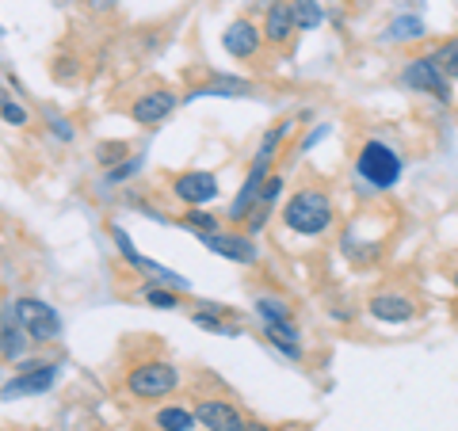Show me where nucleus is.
Instances as JSON below:
<instances>
[{
  "instance_id": "9b49d317",
  "label": "nucleus",
  "mask_w": 458,
  "mask_h": 431,
  "mask_svg": "<svg viewBox=\"0 0 458 431\" xmlns=\"http://www.w3.org/2000/svg\"><path fill=\"white\" fill-rule=\"evenodd\" d=\"M176 111V96H172L168 89H153V92H141L134 99L131 107V119L138 126H149V131H157L161 123H168V114Z\"/></svg>"
},
{
  "instance_id": "4be33fe9",
  "label": "nucleus",
  "mask_w": 458,
  "mask_h": 431,
  "mask_svg": "<svg viewBox=\"0 0 458 431\" xmlns=\"http://www.w3.org/2000/svg\"><path fill=\"white\" fill-rule=\"evenodd\" d=\"M153 424L161 427V431H191L195 427V412L168 405V409H161V412L153 416Z\"/></svg>"
},
{
  "instance_id": "dca6fc26",
  "label": "nucleus",
  "mask_w": 458,
  "mask_h": 431,
  "mask_svg": "<svg viewBox=\"0 0 458 431\" xmlns=\"http://www.w3.org/2000/svg\"><path fill=\"white\" fill-rule=\"evenodd\" d=\"M203 96H225V99H241V96H252V84L241 80V77H225V73H214L207 84H195L188 92V99H203Z\"/></svg>"
},
{
  "instance_id": "cd10ccee",
  "label": "nucleus",
  "mask_w": 458,
  "mask_h": 431,
  "mask_svg": "<svg viewBox=\"0 0 458 431\" xmlns=\"http://www.w3.org/2000/svg\"><path fill=\"white\" fill-rule=\"evenodd\" d=\"M279 195H283V176H279V172H271L267 183H264V191H260V207H276Z\"/></svg>"
},
{
  "instance_id": "393cba45",
  "label": "nucleus",
  "mask_w": 458,
  "mask_h": 431,
  "mask_svg": "<svg viewBox=\"0 0 458 431\" xmlns=\"http://www.w3.org/2000/svg\"><path fill=\"white\" fill-rule=\"evenodd\" d=\"M420 35H424V23H420L417 16H401V20H394V27H390V38H397V42L420 38Z\"/></svg>"
},
{
  "instance_id": "20e7f679",
  "label": "nucleus",
  "mask_w": 458,
  "mask_h": 431,
  "mask_svg": "<svg viewBox=\"0 0 458 431\" xmlns=\"http://www.w3.org/2000/svg\"><path fill=\"white\" fill-rule=\"evenodd\" d=\"M401 84H405V89H412V92H424V96L439 99V104H451V99H454L447 73H443V69H439L428 54L409 57V62L401 65Z\"/></svg>"
},
{
  "instance_id": "c756f323",
  "label": "nucleus",
  "mask_w": 458,
  "mask_h": 431,
  "mask_svg": "<svg viewBox=\"0 0 458 431\" xmlns=\"http://www.w3.org/2000/svg\"><path fill=\"white\" fill-rule=\"evenodd\" d=\"M50 131H54L57 138H62V141H73V126H69V123L62 119V114H50Z\"/></svg>"
},
{
  "instance_id": "0eeeda50",
  "label": "nucleus",
  "mask_w": 458,
  "mask_h": 431,
  "mask_svg": "<svg viewBox=\"0 0 458 431\" xmlns=\"http://www.w3.org/2000/svg\"><path fill=\"white\" fill-rule=\"evenodd\" d=\"M57 375H62V367L57 363H42V359H35V363H23L20 375L12 378L4 390H0V397L12 401V397H35V393H47L50 385L57 382Z\"/></svg>"
},
{
  "instance_id": "aec40b11",
  "label": "nucleus",
  "mask_w": 458,
  "mask_h": 431,
  "mask_svg": "<svg viewBox=\"0 0 458 431\" xmlns=\"http://www.w3.org/2000/svg\"><path fill=\"white\" fill-rule=\"evenodd\" d=\"M256 317H260V325L291 321V301H283L276 294H260V298H256Z\"/></svg>"
},
{
  "instance_id": "39448f33",
  "label": "nucleus",
  "mask_w": 458,
  "mask_h": 431,
  "mask_svg": "<svg viewBox=\"0 0 458 431\" xmlns=\"http://www.w3.org/2000/svg\"><path fill=\"white\" fill-rule=\"evenodd\" d=\"M111 241H114V249H119V256L126 264H131L134 271H146L149 275V283H161V286H172V291H180V294H188L191 291V283L183 279V275H176L172 267H161V264H153V260H146L134 244H131V233H126L123 225H111Z\"/></svg>"
},
{
  "instance_id": "b1692460",
  "label": "nucleus",
  "mask_w": 458,
  "mask_h": 431,
  "mask_svg": "<svg viewBox=\"0 0 458 431\" xmlns=\"http://www.w3.org/2000/svg\"><path fill=\"white\" fill-rule=\"evenodd\" d=\"M183 225L191 229V233L199 237V233H218V218H214V214H207L203 207H188V214H183Z\"/></svg>"
},
{
  "instance_id": "f8f14e48",
  "label": "nucleus",
  "mask_w": 458,
  "mask_h": 431,
  "mask_svg": "<svg viewBox=\"0 0 458 431\" xmlns=\"http://www.w3.org/2000/svg\"><path fill=\"white\" fill-rule=\"evenodd\" d=\"M260 42H264V31L252 20H233L225 27V35H222L225 54L237 57V62H249V57L260 54Z\"/></svg>"
},
{
  "instance_id": "a211bd4d",
  "label": "nucleus",
  "mask_w": 458,
  "mask_h": 431,
  "mask_svg": "<svg viewBox=\"0 0 458 431\" xmlns=\"http://www.w3.org/2000/svg\"><path fill=\"white\" fill-rule=\"evenodd\" d=\"M222 317H233L229 306H218V301H203V309L191 313V321L199 328H207V333H218V336H237V328H229Z\"/></svg>"
},
{
  "instance_id": "423d86ee",
  "label": "nucleus",
  "mask_w": 458,
  "mask_h": 431,
  "mask_svg": "<svg viewBox=\"0 0 458 431\" xmlns=\"http://www.w3.org/2000/svg\"><path fill=\"white\" fill-rule=\"evenodd\" d=\"M12 309H16L20 325L27 328V336H31L35 343H50L62 336V317H57V309L47 306V301L38 298H16L12 301Z\"/></svg>"
},
{
  "instance_id": "2f4dec72",
  "label": "nucleus",
  "mask_w": 458,
  "mask_h": 431,
  "mask_svg": "<svg viewBox=\"0 0 458 431\" xmlns=\"http://www.w3.org/2000/svg\"><path fill=\"white\" fill-rule=\"evenodd\" d=\"M99 161H104V165H119L123 161V146H104V149H99Z\"/></svg>"
},
{
  "instance_id": "bb28decb",
  "label": "nucleus",
  "mask_w": 458,
  "mask_h": 431,
  "mask_svg": "<svg viewBox=\"0 0 458 431\" xmlns=\"http://www.w3.org/2000/svg\"><path fill=\"white\" fill-rule=\"evenodd\" d=\"M0 119L8 126H27V111L16 104V99H4V104H0Z\"/></svg>"
},
{
  "instance_id": "6ab92c4d",
  "label": "nucleus",
  "mask_w": 458,
  "mask_h": 431,
  "mask_svg": "<svg viewBox=\"0 0 458 431\" xmlns=\"http://www.w3.org/2000/svg\"><path fill=\"white\" fill-rule=\"evenodd\" d=\"M291 4V20H294V31H318L325 23V8L321 0H286Z\"/></svg>"
},
{
  "instance_id": "f704fd0d",
  "label": "nucleus",
  "mask_w": 458,
  "mask_h": 431,
  "mask_svg": "<svg viewBox=\"0 0 458 431\" xmlns=\"http://www.w3.org/2000/svg\"><path fill=\"white\" fill-rule=\"evenodd\" d=\"M451 283H454V291H458V267H454V275H451Z\"/></svg>"
},
{
  "instance_id": "c85d7f7f",
  "label": "nucleus",
  "mask_w": 458,
  "mask_h": 431,
  "mask_svg": "<svg viewBox=\"0 0 458 431\" xmlns=\"http://www.w3.org/2000/svg\"><path fill=\"white\" fill-rule=\"evenodd\" d=\"M267 218H271V207H260V203H256V210H252L249 218H245V229H249V237H256V233H260V229L267 225Z\"/></svg>"
},
{
  "instance_id": "7ed1b4c3",
  "label": "nucleus",
  "mask_w": 458,
  "mask_h": 431,
  "mask_svg": "<svg viewBox=\"0 0 458 431\" xmlns=\"http://www.w3.org/2000/svg\"><path fill=\"white\" fill-rule=\"evenodd\" d=\"M176 385H180V370L168 359H146V363L131 367V375H126V393L138 401H161L168 393H176Z\"/></svg>"
},
{
  "instance_id": "2eb2a0df",
  "label": "nucleus",
  "mask_w": 458,
  "mask_h": 431,
  "mask_svg": "<svg viewBox=\"0 0 458 431\" xmlns=\"http://www.w3.org/2000/svg\"><path fill=\"white\" fill-rule=\"evenodd\" d=\"M264 42H271V46H286L294 35V20H291V4L286 0H276L267 12H264Z\"/></svg>"
},
{
  "instance_id": "f3484780",
  "label": "nucleus",
  "mask_w": 458,
  "mask_h": 431,
  "mask_svg": "<svg viewBox=\"0 0 458 431\" xmlns=\"http://www.w3.org/2000/svg\"><path fill=\"white\" fill-rule=\"evenodd\" d=\"M264 336H267V343H271V348H276L283 359H291V363H302V343H298V328H294V321L264 325Z\"/></svg>"
},
{
  "instance_id": "ddd939ff",
  "label": "nucleus",
  "mask_w": 458,
  "mask_h": 431,
  "mask_svg": "<svg viewBox=\"0 0 458 431\" xmlns=\"http://www.w3.org/2000/svg\"><path fill=\"white\" fill-rule=\"evenodd\" d=\"M195 420L203 424L207 431H241L245 416H241L229 401H218V397H203L195 405Z\"/></svg>"
},
{
  "instance_id": "7c9ffc66",
  "label": "nucleus",
  "mask_w": 458,
  "mask_h": 431,
  "mask_svg": "<svg viewBox=\"0 0 458 431\" xmlns=\"http://www.w3.org/2000/svg\"><path fill=\"white\" fill-rule=\"evenodd\" d=\"M325 134H328V123H321V126H313V131H310V138L302 141V146H298V153H306L310 146H318V141H321Z\"/></svg>"
},
{
  "instance_id": "9d476101",
  "label": "nucleus",
  "mask_w": 458,
  "mask_h": 431,
  "mask_svg": "<svg viewBox=\"0 0 458 431\" xmlns=\"http://www.w3.org/2000/svg\"><path fill=\"white\" fill-rule=\"evenodd\" d=\"M199 244H207L214 256H225V260L233 264H256L260 260V249L252 244L249 233H199Z\"/></svg>"
},
{
  "instance_id": "f03ea898",
  "label": "nucleus",
  "mask_w": 458,
  "mask_h": 431,
  "mask_svg": "<svg viewBox=\"0 0 458 431\" xmlns=\"http://www.w3.org/2000/svg\"><path fill=\"white\" fill-rule=\"evenodd\" d=\"M355 176H360L370 191H394L401 176H405V161L401 153L382 138H367L360 153H355Z\"/></svg>"
},
{
  "instance_id": "a878e982",
  "label": "nucleus",
  "mask_w": 458,
  "mask_h": 431,
  "mask_svg": "<svg viewBox=\"0 0 458 431\" xmlns=\"http://www.w3.org/2000/svg\"><path fill=\"white\" fill-rule=\"evenodd\" d=\"M138 168H141V156H126V161H119V165L107 172L104 183H126L131 176H138Z\"/></svg>"
},
{
  "instance_id": "f257e3e1",
  "label": "nucleus",
  "mask_w": 458,
  "mask_h": 431,
  "mask_svg": "<svg viewBox=\"0 0 458 431\" xmlns=\"http://www.w3.org/2000/svg\"><path fill=\"white\" fill-rule=\"evenodd\" d=\"M333 222H336V207H333V195L325 188L294 191L283 207V225L298 237H321L333 229Z\"/></svg>"
},
{
  "instance_id": "6e6552de",
  "label": "nucleus",
  "mask_w": 458,
  "mask_h": 431,
  "mask_svg": "<svg viewBox=\"0 0 458 431\" xmlns=\"http://www.w3.org/2000/svg\"><path fill=\"white\" fill-rule=\"evenodd\" d=\"M218 176L214 172H203V168H188L180 176H172V195L180 199L183 207H207L218 199Z\"/></svg>"
},
{
  "instance_id": "473e14b6",
  "label": "nucleus",
  "mask_w": 458,
  "mask_h": 431,
  "mask_svg": "<svg viewBox=\"0 0 458 431\" xmlns=\"http://www.w3.org/2000/svg\"><path fill=\"white\" fill-rule=\"evenodd\" d=\"M241 431H271V427L260 424V420H245V424H241Z\"/></svg>"
},
{
  "instance_id": "4468645a",
  "label": "nucleus",
  "mask_w": 458,
  "mask_h": 431,
  "mask_svg": "<svg viewBox=\"0 0 458 431\" xmlns=\"http://www.w3.org/2000/svg\"><path fill=\"white\" fill-rule=\"evenodd\" d=\"M27 328L20 325V317H16V309H4L0 313V359H8V363H20L23 359V351H27Z\"/></svg>"
},
{
  "instance_id": "c9c22d12",
  "label": "nucleus",
  "mask_w": 458,
  "mask_h": 431,
  "mask_svg": "<svg viewBox=\"0 0 458 431\" xmlns=\"http://www.w3.org/2000/svg\"><path fill=\"white\" fill-rule=\"evenodd\" d=\"M4 99H8V96H4V89H0V104H4Z\"/></svg>"
},
{
  "instance_id": "412c9836",
  "label": "nucleus",
  "mask_w": 458,
  "mask_h": 431,
  "mask_svg": "<svg viewBox=\"0 0 458 431\" xmlns=\"http://www.w3.org/2000/svg\"><path fill=\"white\" fill-rule=\"evenodd\" d=\"M180 291H172V286H161V283H146L138 291V298L146 301V306H153V309H176L180 306V298H176Z\"/></svg>"
},
{
  "instance_id": "72a5a7b5",
  "label": "nucleus",
  "mask_w": 458,
  "mask_h": 431,
  "mask_svg": "<svg viewBox=\"0 0 458 431\" xmlns=\"http://www.w3.org/2000/svg\"><path fill=\"white\" fill-rule=\"evenodd\" d=\"M89 4H92L96 12H107V8H114V0H89Z\"/></svg>"
},
{
  "instance_id": "5701e85b",
  "label": "nucleus",
  "mask_w": 458,
  "mask_h": 431,
  "mask_svg": "<svg viewBox=\"0 0 458 431\" xmlns=\"http://www.w3.org/2000/svg\"><path fill=\"white\" fill-rule=\"evenodd\" d=\"M428 57H432L443 73H447V80H458V35L454 38H443Z\"/></svg>"
},
{
  "instance_id": "1a4fd4ad",
  "label": "nucleus",
  "mask_w": 458,
  "mask_h": 431,
  "mask_svg": "<svg viewBox=\"0 0 458 431\" xmlns=\"http://www.w3.org/2000/svg\"><path fill=\"white\" fill-rule=\"evenodd\" d=\"M367 313L382 325H409L417 317V301H412L405 291H378V294H370Z\"/></svg>"
}]
</instances>
